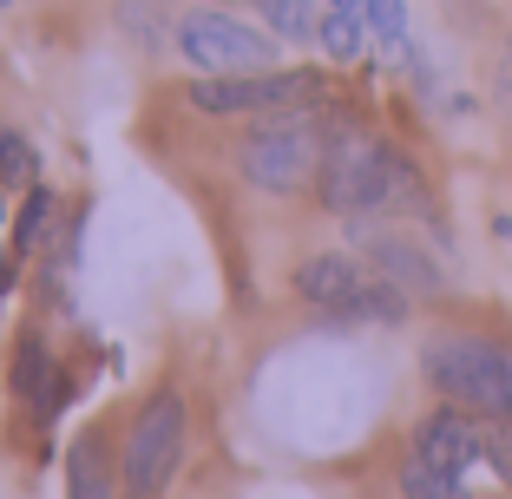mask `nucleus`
Returning a JSON list of instances; mask_svg holds the SVG:
<instances>
[{
    "label": "nucleus",
    "mask_w": 512,
    "mask_h": 499,
    "mask_svg": "<svg viewBox=\"0 0 512 499\" xmlns=\"http://www.w3.org/2000/svg\"><path fill=\"white\" fill-rule=\"evenodd\" d=\"M322 152H329V106H289L256 119V132L237 145V171L263 197H296L316 191Z\"/></svg>",
    "instance_id": "nucleus-1"
},
{
    "label": "nucleus",
    "mask_w": 512,
    "mask_h": 499,
    "mask_svg": "<svg viewBox=\"0 0 512 499\" xmlns=\"http://www.w3.org/2000/svg\"><path fill=\"white\" fill-rule=\"evenodd\" d=\"M217 7H230V0H217Z\"/></svg>",
    "instance_id": "nucleus-22"
},
{
    "label": "nucleus",
    "mask_w": 512,
    "mask_h": 499,
    "mask_svg": "<svg viewBox=\"0 0 512 499\" xmlns=\"http://www.w3.org/2000/svg\"><path fill=\"white\" fill-rule=\"evenodd\" d=\"M33 171H40L33 145L14 132V125H0V184H7V191H33Z\"/></svg>",
    "instance_id": "nucleus-16"
},
{
    "label": "nucleus",
    "mask_w": 512,
    "mask_h": 499,
    "mask_svg": "<svg viewBox=\"0 0 512 499\" xmlns=\"http://www.w3.org/2000/svg\"><path fill=\"white\" fill-rule=\"evenodd\" d=\"M46 211H53V197H46L40 184H33V191H27V211H20V224H14V250H33V243H40Z\"/></svg>",
    "instance_id": "nucleus-17"
},
{
    "label": "nucleus",
    "mask_w": 512,
    "mask_h": 499,
    "mask_svg": "<svg viewBox=\"0 0 512 499\" xmlns=\"http://www.w3.org/2000/svg\"><path fill=\"white\" fill-rule=\"evenodd\" d=\"M0 191H7V184H0Z\"/></svg>",
    "instance_id": "nucleus-23"
},
{
    "label": "nucleus",
    "mask_w": 512,
    "mask_h": 499,
    "mask_svg": "<svg viewBox=\"0 0 512 499\" xmlns=\"http://www.w3.org/2000/svg\"><path fill=\"white\" fill-rule=\"evenodd\" d=\"M329 79L309 73V66H270V73H197L184 86L204 119H270L289 106H322Z\"/></svg>",
    "instance_id": "nucleus-5"
},
{
    "label": "nucleus",
    "mask_w": 512,
    "mask_h": 499,
    "mask_svg": "<svg viewBox=\"0 0 512 499\" xmlns=\"http://www.w3.org/2000/svg\"><path fill=\"white\" fill-rule=\"evenodd\" d=\"M401 499H473V493H467V473L427 467L421 454H407L401 460Z\"/></svg>",
    "instance_id": "nucleus-13"
},
{
    "label": "nucleus",
    "mask_w": 512,
    "mask_h": 499,
    "mask_svg": "<svg viewBox=\"0 0 512 499\" xmlns=\"http://www.w3.org/2000/svg\"><path fill=\"white\" fill-rule=\"evenodd\" d=\"M421 375L453 408L480 414V421H512V348L493 342V335H467V329L434 335L421 348Z\"/></svg>",
    "instance_id": "nucleus-3"
},
{
    "label": "nucleus",
    "mask_w": 512,
    "mask_h": 499,
    "mask_svg": "<svg viewBox=\"0 0 512 499\" xmlns=\"http://www.w3.org/2000/svg\"><path fill=\"white\" fill-rule=\"evenodd\" d=\"M401 152L368 125H335L316 171V204L335 217H394Z\"/></svg>",
    "instance_id": "nucleus-2"
},
{
    "label": "nucleus",
    "mask_w": 512,
    "mask_h": 499,
    "mask_svg": "<svg viewBox=\"0 0 512 499\" xmlns=\"http://www.w3.org/2000/svg\"><path fill=\"white\" fill-rule=\"evenodd\" d=\"M256 14L276 40H296V46L322 33V0H256Z\"/></svg>",
    "instance_id": "nucleus-12"
},
{
    "label": "nucleus",
    "mask_w": 512,
    "mask_h": 499,
    "mask_svg": "<svg viewBox=\"0 0 512 499\" xmlns=\"http://www.w3.org/2000/svg\"><path fill=\"white\" fill-rule=\"evenodd\" d=\"M348 237H355V257L375 276H388L401 296H414V303L447 296V263H440L421 237H407V230L381 224V217H348Z\"/></svg>",
    "instance_id": "nucleus-8"
},
{
    "label": "nucleus",
    "mask_w": 512,
    "mask_h": 499,
    "mask_svg": "<svg viewBox=\"0 0 512 499\" xmlns=\"http://www.w3.org/2000/svg\"><path fill=\"white\" fill-rule=\"evenodd\" d=\"M506 99H512V60H506Z\"/></svg>",
    "instance_id": "nucleus-19"
},
{
    "label": "nucleus",
    "mask_w": 512,
    "mask_h": 499,
    "mask_svg": "<svg viewBox=\"0 0 512 499\" xmlns=\"http://www.w3.org/2000/svg\"><path fill=\"white\" fill-rule=\"evenodd\" d=\"M368 40H375V33H368V14H362V7H329V14H322V33H316V46L329 53L335 66L362 60V53H368Z\"/></svg>",
    "instance_id": "nucleus-11"
},
{
    "label": "nucleus",
    "mask_w": 512,
    "mask_h": 499,
    "mask_svg": "<svg viewBox=\"0 0 512 499\" xmlns=\"http://www.w3.org/2000/svg\"><path fill=\"white\" fill-rule=\"evenodd\" d=\"M414 454H421L427 467L473 473L486 460V421H480V414H467V408H453V401H440V408L414 427Z\"/></svg>",
    "instance_id": "nucleus-9"
},
{
    "label": "nucleus",
    "mask_w": 512,
    "mask_h": 499,
    "mask_svg": "<svg viewBox=\"0 0 512 499\" xmlns=\"http://www.w3.org/2000/svg\"><path fill=\"white\" fill-rule=\"evenodd\" d=\"M329 7H362V0H329Z\"/></svg>",
    "instance_id": "nucleus-20"
},
{
    "label": "nucleus",
    "mask_w": 512,
    "mask_h": 499,
    "mask_svg": "<svg viewBox=\"0 0 512 499\" xmlns=\"http://www.w3.org/2000/svg\"><path fill=\"white\" fill-rule=\"evenodd\" d=\"M178 53L191 73H270L276 66V33L270 27H250L243 14L204 0L191 14H178Z\"/></svg>",
    "instance_id": "nucleus-6"
},
{
    "label": "nucleus",
    "mask_w": 512,
    "mask_h": 499,
    "mask_svg": "<svg viewBox=\"0 0 512 499\" xmlns=\"http://www.w3.org/2000/svg\"><path fill=\"white\" fill-rule=\"evenodd\" d=\"M184 434H191V408L178 388H151L138 408L132 434H125V493L158 499L171 486V473L184 467Z\"/></svg>",
    "instance_id": "nucleus-7"
},
{
    "label": "nucleus",
    "mask_w": 512,
    "mask_h": 499,
    "mask_svg": "<svg viewBox=\"0 0 512 499\" xmlns=\"http://www.w3.org/2000/svg\"><path fill=\"white\" fill-rule=\"evenodd\" d=\"M46 388H53V362H46V342H40V335H20V355H14V394L40 408Z\"/></svg>",
    "instance_id": "nucleus-15"
},
{
    "label": "nucleus",
    "mask_w": 512,
    "mask_h": 499,
    "mask_svg": "<svg viewBox=\"0 0 512 499\" xmlns=\"http://www.w3.org/2000/svg\"><path fill=\"white\" fill-rule=\"evenodd\" d=\"M368 33L388 60H414V40H407V0H362Z\"/></svg>",
    "instance_id": "nucleus-14"
},
{
    "label": "nucleus",
    "mask_w": 512,
    "mask_h": 499,
    "mask_svg": "<svg viewBox=\"0 0 512 499\" xmlns=\"http://www.w3.org/2000/svg\"><path fill=\"white\" fill-rule=\"evenodd\" d=\"M296 296L316 316H335V322H407L414 296L375 276L355 250H316V257L296 263Z\"/></svg>",
    "instance_id": "nucleus-4"
},
{
    "label": "nucleus",
    "mask_w": 512,
    "mask_h": 499,
    "mask_svg": "<svg viewBox=\"0 0 512 499\" xmlns=\"http://www.w3.org/2000/svg\"><path fill=\"white\" fill-rule=\"evenodd\" d=\"M486 460H493V473L512 486V421H486Z\"/></svg>",
    "instance_id": "nucleus-18"
},
{
    "label": "nucleus",
    "mask_w": 512,
    "mask_h": 499,
    "mask_svg": "<svg viewBox=\"0 0 512 499\" xmlns=\"http://www.w3.org/2000/svg\"><path fill=\"white\" fill-rule=\"evenodd\" d=\"M66 499H119V473H112L99 434L66 447Z\"/></svg>",
    "instance_id": "nucleus-10"
},
{
    "label": "nucleus",
    "mask_w": 512,
    "mask_h": 499,
    "mask_svg": "<svg viewBox=\"0 0 512 499\" xmlns=\"http://www.w3.org/2000/svg\"><path fill=\"white\" fill-rule=\"evenodd\" d=\"M506 60H512V40H506Z\"/></svg>",
    "instance_id": "nucleus-21"
}]
</instances>
